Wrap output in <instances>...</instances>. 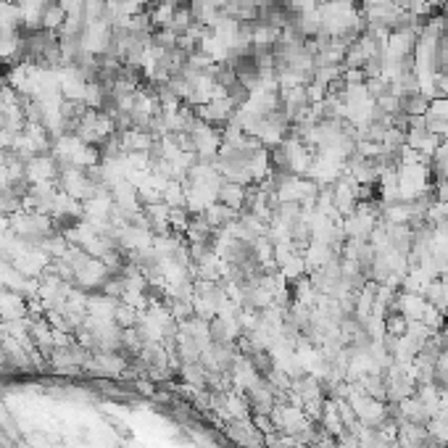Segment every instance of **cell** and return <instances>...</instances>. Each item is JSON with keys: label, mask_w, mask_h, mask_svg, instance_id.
<instances>
[{"label": "cell", "mask_w": 448, "mask_h": 448, "mask_svg": "<svg viewBox=\"0 0 448 448\" xmlns=\"http://www.w3.org/2000/svg\"><path fill=\"white\" fill-rule=\"evenodd\" d=\"M216 198H219V203H224L227 209L238 211V209H243V203L248 201V187H245L243 182L224 179L222 185H219V193H216Z\"/></svg>", "instance_id": "cell-1"}, {"label": "cell", "mask_w": 448, "mask_h": 448, "mask_svg": "<svg viewBox=\"0 0 448 448\" xmlns=\"http://www.w3.org/2000/svg\"><path fill=\"white\" fill-rule=\"evenodd\" d=\"M63 21H66V11L61 8L59 3H53V6H48L43 14V30L45 32H59L63 27Z\"/></svg>", "instance_id": "cell-2"}]
</instances>
